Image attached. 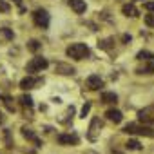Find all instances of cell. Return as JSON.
Returning a JSON list of instances; mask_svg holds the SVG:
<instances>
[{"mask_svg": "<svg viewBox=\"0 0 154 154\" xmlns=\"http://www.w3.org/2000/svg\"><path fill=\"white\" fill-rule=\"evenodd\" d=\"M65 54L69 58H74V60H84V58H87L91 54V51H89V47L85 44H80L78 42V44H71L65 49Z\"/></svg>", "mask_w": 154, "mask_h": 154, "instance_id": "cell-1", "label": "cell"}, {"mask_svg": "<svg viewBox=\"0 0 154 154\" xmlns=\"http://www.w3.org/2000/svg\"><path fill=\"white\" fill-rule=\"evenodd\" d=\"M123 132H127V134H140V136H147V138H154V127L140 125V123H127V125L123 127Z\"/></svg>", "mask_w": 154, "mask_h": 154, "instance_id": "cell-2", "label": "cell"}, {"mask_svg": "<svg viewBox=\"0 0 154 154\" xmlns=\"http://www.w3.org/2000/svg\"><path fill=\"white\" fill-rule=\"evenodd\" d=\"M47 67H49L47 58H44V56H35V58H31V60L27 62L26 71L31 72V74H35V72H42V71L47 69Z\"/></svg>", "mask_w": 154, "mask_h": 154, "instance_id": "cell-3", "label": "cell"}, {"mask_svg": "<svg viewBox=\"0 0 154 154\" xmlns=\"http://www.w3.org/2000/svg\"><path fill=\"white\" fill-rule=\"evenodd\" d=\"M33 22H35L40 29H47V27H49V22H51L49 13H47L45 9H36V11H33Z\"/></svg>", "mask_w": 154, "mask_h": 154, "instance_id": "cell-4", "label": "cell"}, {"mask_svg": "<svg viewBox=\"0 0 154 154\" xmlns=\"http://www.w3.org/2000/svg\"><path fill=\"white\" fill-rule=\"evenodd\" d=\"M44 80L42 78H36V76H26V78H22L20 80V89H24V91H29V89H35L36 85H40Z\"/></svg>", "mask_w": 154, "mask_h": 154, "instance_id": "cell-5", "label": "cell"}, {"mask_svg": "<svg viewBox=\"0 0 154 154\" xmlns=\"http://www.w3.org/2000/svg\"><path fill=\"white\" fill-rule=\"evenodd\" d=\"M138 118H140V122H143V125L145 123H154V103L138 111Z\"/></svg>", "mask_w": 154, "mask_h": 154, "instance_id": "cell-6", "label": "cell"}, {"mask_svg": "<svg viewBox=\"0 0 154 154\" xmlns=\"http://www.w3.org/2000/svg\"><path fill=\"white\" fill-rule=\"evenodd\" d=\"M85 84H87V87H89L91 91H98V89L103 87V80L100 78L98 74H91V76H87Z\"/></svg>", "mask_w": 154, "mask_h": 154, "instance_id": "cell-7", "label": "cell"}, {"mask_svg": "<svg viewBox=\"0 0 154 154\" xmlns=\"http://www.w3.org/2000/svg\"><path fill=\"white\" fill-rule=\"evenodd\" d=\"M100 127H102V123H100V118H93V120H91V125H89V132H87V138H89L91 141H94V140L98 138Z\"/></svg>", "mask_w": 154, "mask_h": 154, "instance_id": "cell-8", "label": "cell"}, {"mask_svg": "<svg viewBox=\"0 0 154 154\" xmlns=\"http://www.w3.org/2000/svg\"><path fill=\"white\" fill-rule=\"evenodd\" d=\"M54 71H56L58 74H63V76H72V74L76 72V69H74L72 65L63 63V62H58V63L54 65Z\"/></svg>", "mask_w": 154, "mask_h": 154, "instance_id": "cell-9", "label": "cell"}, {"mask_svg": "<svg viewBox=\"0 0 154 154\" xmlns=\"http://www.w3.org/2000/svg\"><path fill=\"white\" fill-rule=\"evenodd\" d=\"M18 102H20V105H22L24 112L31 116V114H33V98H31L29 94H22V96L18 98Z\"/></svg>", "mask_w": 154, "mask_h": 154, "instance_id": "cell-10", "label": "cell"}, {"mask_svg": "<svg viewBox=\"0 0 154 154\" xmlns=\"http://www.w3.org/2000/svg\"><path fill=\"white\" fill-rule=\"evenodd\" d=\"M67 4L71 6V9H72L74 13H78V15L85 13V9H87L85 0H67Z\"/></svg>", "mask_w": 154, "mask_h": 154, "instance_id": "cell-11", "label": "cell"}, {"mask_svg": "<svg viewBox=\"0 0 154 154\" xmlns=\"http://www.w3.org/2000/svg\"><path fill=\"white\" fill-rule=\"evenodd\" d=\"M58 143L60 145H78V136L76 134H60Z\"/></svg>", "mask_w": 154, "mask_h": 154, "instance_id": "cell-12", "label": "cell"}, {"mask_svg": "<svg viewBox=\"0 0 154 154\" xmlns=\"http://www.w3.org/2000/svg\"><path fill=\"white\" fill-rule=\"evenodd\" d=\"M22 136H24L26 140H29V141H33V143H35L36 147H40V145H42V141H40V138H38V136H36V134H35V132H33V131L29 129V127H22Z\"/></svg>", "mask_w": 154, "mask_h": 154, "instance_id": "cell-13", "label": "cell"}, {"mask_svg": "<svg viewBox=\"0 0 154 154\" xmlns=\"http://www.w3.org/2000/svg\"><path fill=\"white\" fill-rule=\"evenodd\" d=\"M105 116H107V120L112 122V123H122V120H123V114H122V111H118V109H109V111L105 112Z\"/></svg>", "mask_w": 154, "mask_h": 154, "instance_id": "cell-14", "label": "cell"}, {"mask_svg": "<svg viewBox=\"0 0 154 154\" xmlns=\"http://www.w3.org/2000/svg\"><path fill=\"white\" fill-rule=\"evenodd\" d=\"M122 13H123L125 17H131V18H138V17H140V11L134 8V4H125V6L122 8Z\"/></svg>", "mask_w": 154, "mask_h": 154, "instance_id": "cell-15", "label": "cell"}, {"mask_svg": "<svg viewBox=\"0 0 154 154\" xmlns=\"http://www.w3.org/2000/svg\"><path fill=\"white\" fill-rule=\"evenodd\" d=\"M136 58L141 60V62H150V63H154V53H150V51H140V53L136 54Z\"/></svg>", "mask_w": 154, "mask_h": 154, "instance_id": "cell-16", "label": "cell"}, {"mask_svg": "<svg viewBox=\"0 0 154 154\" xmlns=\"http://www.w3.org/2000/svg\"><path fill=\"white\" fill-rule=\"evenodd\" d=\"M116 102H118L116 93H103L102 94V103H116Z\"/></svg>", "mask_w": 154, "mask_h": 154, "instance_id": "cell-17", "label": "cell"}, {"mask_svg": "<svg viewBox=\"0 0 154 154\" xmlns=\"http://www.w3.org/2000/svg\"><path fill=\"white\" fill-rule=\"evenodd\" d=\"M114 44V38H105V40H100L98 42V49H103V51H109Z\"/></svg>", "mask_w": 154, "mask_h": 154, "instance_id": "cell-18", "label": "cell"}, {"mask_svg": "<svg viewBox=\"0 0 154 154\" xmlns=\"http://www.w3.org/2000/svg\"><path fill=\"white\" fill-rule=\"evenodd\" d=\"M136 72L138 74H152L154 72V63H145L143 67H138Z\"/></svg>", "mask_w": 154, "mask_h": 154, "instance_id": "cell-19", "label": "cell"}, {"mask_svg": "<svg viewBox=\"0 0 154 154\" xmlns=\"http://www.w3.org/2000/svg\"><path fill=\"white\" fill-rule=\"evenodd\" d=\"M0 36L6 38V40H13V38H15V33H13L9 27H2V29H0Z\"/></svg>", "mask_w": 154, "mask_h": 154, "instance_id": "cell-20", "label": "cell"}, {"mask_svg": "<svg viewBox=\"0 0 154 154\" xmlns=\"http://www.w3.org/2000/svg\"><path fill=\"white\" fill-rule=\"evenodd\" d=\"M0 100H4V105L8 107V111H15V102H13V98L11 96H0Z\"/></svg>", "mask_w": 154, "mask_h": 154, "instance_id": "cell-21", "label": "cell"}, {"mask_svg": "<svg viewBox=\"0 0 154 154\" xmlns=\"http://www.w3.org/2000/svg\"><path fill=\"white\" fill-rule=\"evenodd\" d=\"M125 147H127L129 150H141V145H140L138 140H129V141L125 143Z\"/></svg>", "mask_w": 154, "mask_h": 154, "instance_id": "cell-22", "label": "cell"}, {"mask_svg": "<svg viewBox=\"0 0 154 154\" xmlns=\"http://www.w3.org/2000/svg\"><path fill=\"white\" fill-rule=\"evenodd\" d=\"M40 47H42V44H40L38 40H29V42H27V49H29L31 53H36Z\"/></svg>", "mask_w": 154, "mask_h": 154, "instance_id": "cell-23", "label": "cell"}, {"mask_svg": "<svg viewBox=\"0 0 154 154\" xmlns=\"http://www.w3.org/2000/svg\"><path fill=\"white\" fill-rule=\"evenodd\" d=\"M9 9H11V6L6 0H0V13H9Z\"/></svg>", "mask_w": 154, "mask_h": 154, "instance_id": "cell-24", "label": "cell"}, {"mask_svg": "<svg viewBox=\"0 0 154 154\" xmlns=\"http://www.w3.org/2000/svg\"><path fill=\"white\" fill-rule=\"evenodd\" d=\"M89 111H91V102H85V105L82 107V112H80V116H82V118H85V116L89 114Z\"/></svg>", "mask_w": 154, "mask_h": 154, "instance_id": "cell-25", "label": "cell"}, {"mask_svg": "<svg viewBox=\"0 0 154 154\" xmlns=\"http://www.w3.org/2000/svg\"><path fill=\"white\" fill-rule=\"evenodd\" d=\"M145 24L149 27H154V15H145Z\"/></svg>", "mask_w": 154, "mask_h": 154, "instance_id": "cell-26", "label": "cell"}, {"mask_svg": "<svg viewBox=\"0 0 154 154\" xmlns=\"http://www.w3.org/2000/svg\"><path fill=\"white\" fill-rule=\"evenodd\" d=\"M145 9L150 11V13H154V2H145Z\"/></svg>", "mask_w": 154, "mask_h": 154, "instance_id": "cell-27", "label": "cell"}, {"mask_svg": "<svg viewBox=\"0 0 154 154\" xmlns=\"http://www.w3.org/2000/svg\"><path fill=\"white\" fill-rule=\"evenodd\" d=\"M13 2H15V4H17L18 8H20V13H24V11H26V9L22 8V0H13Z\"/></svg>", "mask_w": 154, "mask_h": 154, "instance_id": "cell-28", "label": "cell"}, {"mask_svg": "<svg viewBox=\"0 0 154 154\" xmlns=\"http://www.w3.org/2000/svg\"><path fill=\"white\" fill-rule=\"evenodd\" d=\"M122 40H123V42H131V36H129V35H123Z\"/></svg>", "mask_w": 154, "mask_h": 154, "instance_id": "cell-29", "label": "cell"}, {"mask_svg": "<svg viewBox=\"0 0 154 154\" xmlns=\"http://www.w3.org/2000/svg\"><path fill=\"white\" fill-rule=\"evenodd\" d=\"M4 122V114H2V111H0V123Z\"/></svg>", "mask_w": 154, "mask_h": 154, "instance_id": "cell-30", "label": "cell"}]
</instances>
